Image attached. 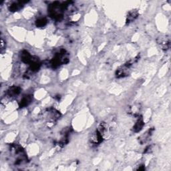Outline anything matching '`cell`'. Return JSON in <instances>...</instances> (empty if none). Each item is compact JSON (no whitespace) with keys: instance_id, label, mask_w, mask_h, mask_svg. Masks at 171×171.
Masks as SVG:
<instances>
[{"instance_id":"9c48e42d","label":"cell","mask_w":171,"mask_h":171,"mask_svg":"<svg viewBox=\"0 0 171 171\" xmlns=\"http://www.w3.org/2000/svg\"><path fill=\"white\" fill-rule=\"evenodd\" d=\"M23 2H17V3H12V4L9 6V10L11 12H17V11H18V10H19L20 9H21L22 8V5H23Z\"/></svg>"},{"instance_id":"ba28073f","label":"cell","mask_w":171,"mask_h":171,"mask_svg":"<svg viewBox=\"0 0 171 171\" xmlns=\"http://www.w3.org/2000/svg\"><path fill=\"white\" fill-rule=\"evenodd\" d=\"M32 96L30 95H28V96H25L24 97H23L22 99L20 101L19 106L20 108H23V107H26L27 106H28L30 102H32Z\"/></svg>"},{"instance_id":"8992f818","label":"cell","mask_w":171,"mask_h":171,"mask_svg":"<svg viewBox=\"0 0 171 171\" xmlns=\"http://www.w3.org/2000/svg\"><path fill=\"white\" fill-rule=\"evenodd\" d=\"M32 57L33 56L30 55L29 53L28 52H27L26 50H23L21 53L22 61L25 63H28V64H29L32 62Z\"/></svg>"},{"instance_id":"7a4b0ae2","label":"cell","mask_w":171,"mask_h":171,"mask_svg":"<svg viewBox=\"0 0 171 171\" xmlns=\"http://www.w3.org/2000/svg\"><path fill=\"white\" fill-rule=\"evenodd\" d=\"M158 43L164 50H167L170 48V39L169 36L160 37L158 39Z\"/></svg>"},{"instance_id":"7c38bea8","label":"cell","mask_w":171,"mask_h":171,"mask_svg":"<svg viewBox=\"0 0 171 171\" xmlns=\"http://www.w3.org/2000/svg\"><path fill=\"white\" fill-rule=\"evenodd\" d=\"M145 167L144 165H140L138 169H137V170H145Z\"/></svg>"},{"instance_id":"52a82bcc","label":"cell","mask_w":171,"mask_h":171,"mask_svg":"<svg viewBox=\"0 0 171 171\" xmlns=\"http://www.w3.org/2000/svg\"><path fill=\"white\" fill-rule=\"evenodd\" d=\"M21 92V88L18 86H13L10 87V88L8 90V95L10 97L15 96L17 95H18Z\"/></svg>"},{"instance_id":"5b68a950","label":"cell","mask_w":171,"mask_h":171,"mask_svg":"<svg viewBox=\"0 0 171 171\" xmlns=\"http://www.w3.org/2000/svg\"><path fill=\"white\" fill-rule=\"evenodd\" d=\"M139 16V12L136 11V10H132V11L130 12L128 15L126 16V23L129 24V23L135 21V19L138 18Z\"/></svg>"},{"instance_id":"6da1fadb","label":"cell","mask_w":171,"mask_h":171,"mask_svg":"<svg viewBox=\"0 0 171 171\" xmlns=\"http://www.w3.org/2000/svg\"><path fill=\"white\" fill-rule=\"evenodd\" d=\"M103 136L101 135L98 130H96V131L92 134L91 137H90V142H91L92 145L96 146L100 145V143L102 142L103 140Z\"/></svg>"},{"instance_id":"277c9868","label":"cell","mask_w":171,"mask_h":171,"mask_svg":"<svg viewBox=\"0 0 171 171\" xmlns=\"http://www.w3.org/2000/svg\"><path fill=\"white\" fill-rule=\"evenodd\" d=\"M153 130H154V129L150 128L149 130H147L145 133H144L143 135L140 136V138H139V140L140 143L144 144V143H145L146 141H148V140L150 138V136H151V135H152Z\"/></svg>"},{"instance_id":"8fae6325","label":"cell","mask_w":171,"mask_h":171,"mask_svg":"<svg viewBox=\"0 0 171 171\" xmlns=\"http://www.w3.org/2000/svg\"><path fill=\"white\" fill-rule=\"evenodd\" d=\"M1 48H2V50L4 48V40H3V39H1Z\"/></svg>"},{"instance_id":"3957f363","label":"cell","mask_w":171,"mask_h":171,"mask_svg":"<svg viewBox=\"0 0 171 171\" xmlns=\"http://www.w3.org/2000/svg\"><path fill=\"white\" fill-rule=\"evenodd\" d=\"M144 126H145V122H144L143 118H142V116H140L133 126V131L136 133L139 132L142 129Z\"/></svg>"},{"instance_id":"30bf717a","label":"cell","mask_w":171,"mask_h":171,"mask_svg":"<svg viewBox=\"0 0 171 171\" xmlns=\"http://www.w3.org/2000/svg\"><path fill=\"white\" fill-rule=\"evenodd\" d=\"M47 23V20L46 18H39L36 22V25L38 28H41V27H43L46 25Z\"/></svg>"}]
</instances>
